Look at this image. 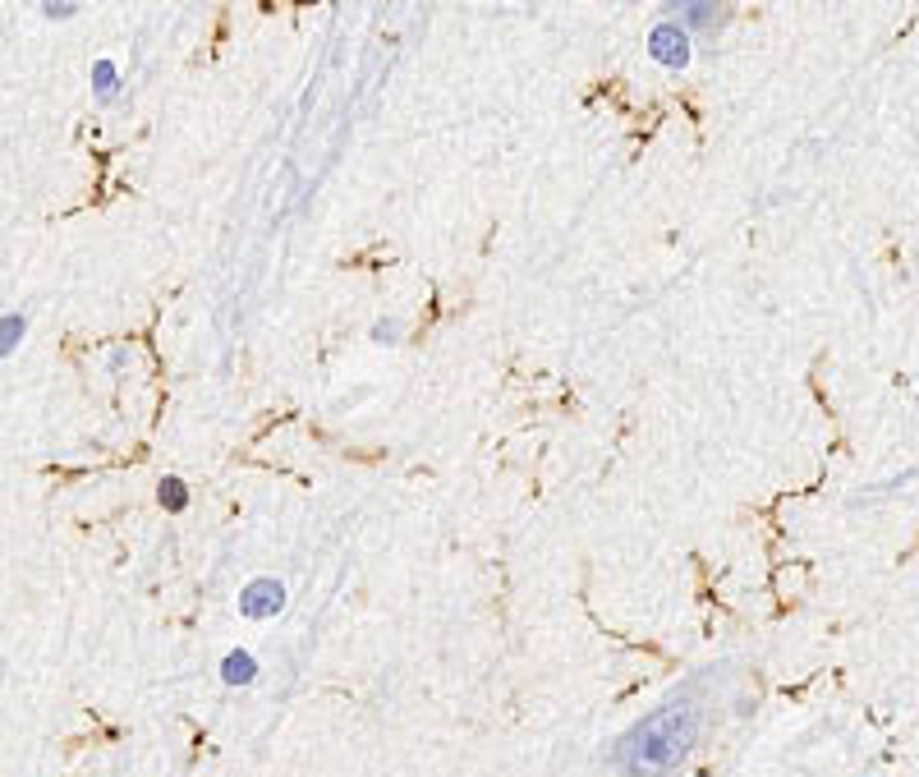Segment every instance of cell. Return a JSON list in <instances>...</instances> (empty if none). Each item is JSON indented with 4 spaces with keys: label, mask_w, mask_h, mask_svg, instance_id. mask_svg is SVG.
<instances>
[{
    "label": "cell",
    "mask_w": 919,
    "mask_h": 777,
    "mask_svg": "<svg viewBox=\"0 0 919 777\" xmlns=\"http://www.w3.org/2000/svg\"><path fill=\"white\" fill-rule=\"evenodd\" d=\"M708 686H699V676L685 681L681 690H671L653 713L625 727L607 750V764L621 777H671L685 759L699 750L708 732Z\"/></svg>",
    "instance_id": "obj_1"
},
{
    "label": "cell",
    "mask_w": 919,
    "mask_h": 777,
    "mask_svg": "<svg viewBox=\"0 0 919 777\" xmlns=\"http://www.w3.org/2000/svg\"><path fill=\"white\" fill-rule=\"evenodd\" d=\"M648 46V60H658L662 69H685L694 60V37L685 33L676 19H658L653 28H648L644 37Z\"/></svg>",
    "instance_id": "obj_2"
},
{
    "label": "cell",
    "mask_w": 919,
    "mask_h": 777,
    "mask_svg": "<svg viewBox=\"0 0 919 777\" xmlns=\"http://www.w3.org/2000/svg\"><path fill=\"white\" fill-rule=\"evenodd\" d=\"M285 612V584L276 575H253L239 589V617L244 621H272Z\"/></svg>",
    "instance_id": "obj_3"
},
{
    "label": "cell",
    "mask_w": 919,
    "mask_h": 777,
    "mask_svg": "<svg viewBox=\"0 0 919 777\" xmlns=\"http://www.w3.org/2000/svg\"><path fill=\"white\" fill-rule=\"evenodd\" d=\"M667 14H676L685 33H717L731 14V0H667Z\"/></svg>",
    "instance_id": "obj_4"
},
{
    "label": "cell",
    "mask_w": 919,
    "mask_h": 777,
    "mask_svg": "<svg viewBox=\"0 0 919 777\" xmlns=\"http://www.w3.org/2000/svg\"><path fill=\"white\" fill-rule=\"evenodd\" d=\"M258 658H253L249 649H230L221 663H216V676H221V686H230V690H244V686H253L258 681Z\"/></svg>",
    "instance_id": "obj_5"
},
{
    "label": "cell",
    "mask_w": 919,
    "mask_h": 777,
    "mask_svg": "<svg viewBox=\"0 0 919 777\" xmlns=\"http://www.w3.org/2000/svg\"><path fill=\"white\" fill-rule=\"evenodd\" d=\"M189 502H193V488L180 479V474H166V479L157 483V506L166 515H184L189 511Z\"/></svg>",
    "instance_id": "obj_6"
},
{
    "label": "cell",
    "mask_w": 919,
    "mask_h": 777,
    "mask_svg": "<svg viewBox=\"0 0 919 777\" xmlns=\"http://www.w3.org/2000/svg\"><path fill=\"white\" fill-rule=\"evenodd\" d=\"M23 336H28V313H23V309L0 313V364H5L10 355H19Z\"/></svg>",
    "instance_id": "obj_7"
},
{
    "label": "cell",
    "mask_w": 919,
    "mask_h": 777,
    "mask_svg": "<svg viewBox=\"0 0 919 777\" xmlns=\"http://www.w3.org/2000/svg\"><path fill=\"white\" fill-rule=\"evenodd\" d=\"M120 65H115V60H92V97H97V102L102 106H111L115 97H120Z\"/></svg>",
    "instance_id": "obj_8"
},
{
    "label": "cell",
    "mask_w": 919,
    "mask_h": 777,
    "mask_svg": "<svg viewBox=\"0 0 919 777\" xmlns=\"http://www.w3.org/2000/svg\"><path fill=\"white\" fill-rule=\"evenodd\" d=\"M368 336H373L377 345H400V341H405V322H400V318H377Z\"/></svg>",
    "instance_id": "obj_9"
},
{
    "label": "cell",
    "mask_w": 919,
    "mask_h": 777,
    "mask_svg": "<svg viewBox=\"0 0 919 777\" xmlns=\"http://www.w3.org/2000/svg\"><path fill=\"white\" fill-rule=\"evenodd\" d=\"M37 10H42V19L51 23H65L79 14V0H37Z\"/></svg>",
    "instance_id": "obj_10"
}]
</instances>
